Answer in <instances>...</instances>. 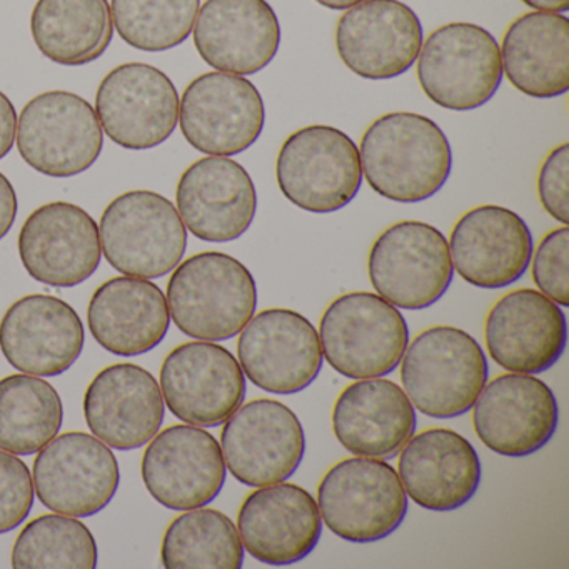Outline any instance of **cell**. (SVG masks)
I'll return each mask as SVG.
<instances>
[{
    "mask_svg": "<svg viewBox=\"0 0 569 569\" xmlns=\"http://www.w3.org/2000/svg\"><path fill=\"white\" fill-rule=\"evenodd\" d=\"M448 244L455 271L479 289H502L518 282L535 251L525 219L495 204L465 212L456 221Z\"/></svg>",
    "mask_w": 569,
    "mask_h": 569,
    "instance_id": "cell-22",
    "label": "cell"
},
{
    "mask_svg": "<svg viewBox=\"0 0 569 569\" xmlns=\"http://www.w3.org/2000/svg\"><path fill=\"white\" fill-rule=\"evenodd\" d=\"M166 299L179 331L199 341H228L256 315L258 286L232 256L199 252L172 271Z\"/></svg>",
    "mask_w": 569,
    "mask_h": 569,
    "instance_id": "cell-2",
    "label": "cell"
},
{
    "mask_svg": "<svg viewBox=\"0 0 569 569\" xmlns=\"http://www.w3.org/2000/svg\"><path fill=\"white\" fill-rule=\"evenodd\" d=\"M471 409L479 441L505 458L541 451L559 425L558 399L535 375L498 376L486 382Z\"/></svg>",
    "mask_w": 569,
    "mask_h": 569,
    "instance_id": "cell-17",
    "label": "cell"
},
{
    "mask_svg": "<svg viewBox=\"0 0 569 569\" xmlns=\"http://www.w3.org/2000/svg\"><path fill=\"white\" fill-rule=\"evenodd\" d=\"M176 204L186 229L204 242H232L251 228L258 192L239 162L208 156L192 162L178 182Z\"/></svg>",
    "mask_w": 569,
    "mask_h": 569,
    "instance_id": "cell-23",
    "label": "cell"
},
{
    "mask_svg": "<svg viewBox=\"0 0 569 569\" xmlns=\"http://www.w3.org/2000/svg\"><path fill=\"white\" fill-rule=\"evenodd\" d=\"M399 365L409 401L436 419L468 415L489 378L481 345L452 326H432L416 336Z\"/></svg>",
    "mask_w": 569,
    "mask_h": 569,
    "instance_id": "cell-3",
    "label": "cell"
},
{
    "mask_svg": "<svg viewBox=\"0 0 569 569\" xmlns=\"http://www.w3.org/2000/svg\"><path fill=\"white\" fill-rule=\"evenodd\" d=\"M569 144L556 146L538 172V198L545 211L562 226L569 224Z\"/></svg>",
    "mask_w": 569,
    "mask_h": 569,
    "instance_id": "cell-39",
    "label": "cell"
},
{
    "mask_svg": "<svg viewBox=\"0 0 569 569\" xmlns=\"http://www.w3.org/2000/svg\"><path fill=\"white\" fill-rule=\"evenodd\" d=\"M522 4L539 12L566 14L569 11V0H521Z\"/></svg>",
    "mask_w": 569,
    "mask_h": 569,
    "instance_id": "cell-42",
    "label": "cell"
},
{
    "mask_svg": "<svg viewBox=\"0 0 569 569\" xmlns=\"http://www.w3.org/2000/svg\"><path fill=\"white\" fill-rule=\"evenodd\" d=\"M31 34L49 61L68 68L91 64L114 38L111 8L108 0H38Z\"/></svg>",
    "mask_w": 569,
    "mask_h": 569,
    "instance_id": "cell-32",
    "label": "cell"
},
{
    "mask_svg": "<svg viewBox=\"0 0 569 569\" xmlns=\"http://www.w3.org/2000/svg\"><path fill=\"white\" fill-rule=\"evenodd\" d=\"M322 358L349 379L396 371L409 345V326L396 306L375 292L339 296L319 321Z\"/></svg>",
    "mask_w": 569,
    "mask_h": 569,
    "instance_id": "cell-4",
    "label": "cell"
},
{
    "mask_svg": "<svg viewBox=\"0 0 569 569\" xmlns=\"http://www.w3.org/2000/svg\"><path fill=\"white\" fill-rule=\"evenodd\" d=\"M276 181L282 196L311 214H332L351 204L362 186L356 142L332 126H306L278 152Z\"/></svg>",
    "mask_w": 569,
    "mask_h": 569,
    "instance_id": "cell-6",
    "label": "cell"
},
{
    "mask_svg": "<svg viewBox=\"0 0 569 569\" xmlns=\"http://www.w3.org/2000/svg\"><path fill=\"white\" fill-rule=\"evenodd\" d=\"M485 342L492 361L505 371L541 375L565 355L568 321L561 306L548 296L516 289L489 309Z\"/></svg>",
    "mask_w": 569,
    "mask_h": 569,
    "instance_id": "cell-20",
    "label": "cell"
},
{
    "mask_svg": "<svg viewBox=\"0 0 569 569\" xmlns=\"http://www.w3.org/2000/svg\"><path fill=\"white\" fill-rule=\"evenodd\" d=\"M34 481L28 465L0 449V535L14 531L31 515Z\"/></svg>",
    "mask_w": 569,
    "mask_h": 569,
    "instance_id": "cell-38",
    "label": "cell"
},
{
    "mask_svg": "<svg viewBox=\"0 0 569 569\" xmlns=\"http://www.w3.org/2000/svg\"><path fill=\"white\" fill-rule=\"evenodd\" d=\"M18 138V112L11 99L0 91V161L12 151Z\"/></svg>",
    "mask_w": 569,
    "mask_h": 569,
    "instance_id": "cell-40",
    "label": "cell"
},
{
    "mask_svg": "<svg viewBox=\"0 0 569 569\" xmlns=\"http://www.w3.org/2000/svg\"><path fill=\"white\" fill-rule=\"evenodd\" d=\"M19 256L28 274L41 284L74 288L101 264L98 222L72 202H49L26 219Z\"/></svg>",
    "mask_w": 569,
    "mask_h": 569,
    "instance_id": "cell-21",
    "label": "cell"
},
{
    "mask_svg": "<svg viewBox=\"0 0 569 569\" xmlns=\"http://www.w3.org/2000/svg\"><path fill=\"white\" fill-rule=\"evenodd\" d=\"M318 508L332 535L369 545L395 535L409 506L398 471L388 461L355 456L322 476Z\"/></svg>",
    "mask_w": 569,
    "mask_h": 569,
    "instance_id": "cell-5",
    "label": "cell"
},
{
    "mask_svg": "<svg viewBox=\"0 0 569 569\" xmlns=\"http://www.w3.org/2000/svg\"><path fill=\"white\" fill-rule=\"evenodd\" d=\"M16 139L26 164L56 179L88 171L104 148L94 108L68 91H49L31 99L18 119Z\"/></svg>",
    "mask_w": 569,
    "mask_h": 569,
    "instance_id": "cell-10",
    "label": "cell"
},
{
    "mask_svg": "<svg viewBox=\"0 0 569 569\" xmlns=\"http://www.w3.org/2000/svg\"><path fill=\"white\" fill-rule=\"evenodd\" d=\"M264 124L261 92L244 76L208 72L179 99L182 136L202 154H241L261 138Z\"/></svg>",
    "mask_w": 569,
    "mask_h": 569,
    "instance_id": "cell-11",
    "label": "cell"
},
{
    "mask_svg": "<svg viewBox=\"0 0 569 569\" xmlns=\"http://www.w3.org/2000/svg\"><path fill=\"white\" fill-rule=\"evenodd\" d=\"M98 542L84 522L68 515H42L19 532L12 568L94 569Z\"/></svg>",
    "mask_w": 569,
    "mask_h": 569,
    "instance_id": "cell-35",
    "label": "cell"
},
{
    "mask_svg": "<svg viewBox=\"0 0 569 569\" xmlns=\"http://www.w3.org/2000/svg\"><path fill=\"white\" fill-rule=\"evenodd\" d=\"M201 0H111L112 24L138 51L164 52L188 41Z\"/></svg>",
    "mask_w": 569,
    "mask_h": 569,
    "instance_id": "cell-36",
    "label": "cell"
},
{
    "mask_svg": "<svg viewBox=\"0 0 569 569\" xmlns=\"http://www.w3.org/2000/svg\"><path fill=\"white\" fill-rule=\"evenodd\" d=\"M425 29L401 0H362L336 26V49L342 64L368 81L406 74L418 61Z\"/></svg>",
    "mask_w": 569,
    "mask_h": 569,
    "instance_id": "cell-19",
    "label": "cell"
},
{
    "mask_svg": "<svg viewBox=\"0 0 569 569\" xmlns=\"http://www.w3.org/2000/svg\"><path fill=\"white\" fill-rule=\"evenodd\" d=\"M502 74L532 99H556L569 91V19L555 12H528L502 38Z\"/></svg>",
    "mask_w": 569,
    "mask_h": 569,
    "instance_id": "cell-31",
    "label": "cell"
},
{
    "mask_svg": "<svg viewBox=\"0 0 569 569\" xmlns=\"http://www.w3.org/2000/svg\"><path fill=\"white\" fill-rule=\"evenodd\" d=\"M91 335L106 351L134 358L158 348L171 325L168 299L149 279L119 276L99 286L88 308Z\"/></svg>",
    "mask_w": 569,
    "mask_h": 569,
    "instance_id": "cell-30",
    "label": "cell"
},
{
    "mask_svg": "<svg viewBox=\"0 0 569 569\" xmlns=\"http://www.w3.org/2000/svg\"><path fill=\"white\" fill-rule=\"evenodd\" d=\"M161 561L168 569H239L244 565V546L224 512L189 509L166 529Z\"/></svg>",
    "mask_w": 569,
    "mask_h": 569,
    "instance_id": "cell-34",
    "label": "cell"
},
{
    "mask_svg": "<svg viewBox=\"0 0 569 569\" xmlns=\"http://www.w3.org/2000/svg\"><path fill=\"white\" fill-rule=\"evenodd\" d=\"M161 386L151 372L131 362L108 366L84 395V418L109 448L132 451L148 445L164 422Z\"/></svg>",
    "mask_w": 569,
    "mask_h": 569,
    "instance_id": "cell-28",
    "label": "cell"
},
{
    "mask_svg": "<svg viewBox=\"0 0 569 569\" xmlns=\"http://www.w3.org/2000/svg\"><path fill=\"white\" fill-rule=\"evenodd\" d=\"M142 481L149 495L172 511L204 508L224 488V456L218 439L192 425L169 426L142 456Z\"/></svg>",
    "mask_w": 569,
    "mask_h": 569,
    "instance_id": "cell-18",
    "label": "cell"
},
{
    "mask_svg": "<svg viewBox=\"0 0 569 569\" xmlns=\"http://www.w3.org/2000/svg\"><path fill=\"white\" fill-rule=\"evenodd\" d=\"M368 274L376 295L396 308H431L455 278L448 239L428 222H396L372 242Z\"/></svg>",
    "mask_w": 569,
    "mask_h": 569,
    "instance_id": "cell-9",
    "label": "cell"
},
{
    "mask_svg": "<svg viewBox=\"0 0 569 569\" xmlns=\"http://www.w3.org/2000/svg\"><path fill=\"white\" fill-rule=\"evenodd\" d=\"M246 388L238 359L216 342H184L161 366L166 405L176 418L199 428L224 425L244 402Z\"/></svg>",
    "mask_w": 569,
    "mask_h": 569,
    "instance_id": "cell-16",
    "label": "cell"
},
{
    "mask_svg": "<svg viewBox=\"0 0 569 569\" xmlns=\"http://www.w3.org/2000/svg\"><path fill=\"white\" fill-rule=\"evenodd\" d=\"M322 8L331 9V11H346V9L355 8L362 0H315Z\"/></svg>",
    "mask_w": 569,
    "mask_h": 569,
    "instance_id": "cell-43",
    "label": "cell"
},
{
    "mask_svg": "<svg viewBox=\"0 0 569 569\" xmlns=\"http://www.w3.org/2000/svg\"><path fill=\"white\" fill-rule=\"evenodd\" d=\"M102 254L132 278L158 279L178 268L188 229L176 206L152 191H129L109 202L99 224Z\"/></svg>",
    "mask_w": 569,
    "mask_h": 569,
    "instance_id": "cell-7",
    "label": "cell"
},
{
    "mask_svg": "<svg viewBox=\"0 0 569 569\" xmlns=\"http://www.w3.org/2000/svg\"><path fill=\"white\" fill-rule=\"evenodd\" d=\"M238 361L246 378L271 395H296L318 379L321 341L312 322L292 309H264L239 332Z\"/></svg>",
    "mask_w": 569,
    "mask_h": 569,
    "instance_id": "cell-15",
    "label": "cell"
},
{
    "mask_svg": "<svg viewBox=\"0 0 569 569\" xmlns=\"http://www.w3.org/2000/svg\"><path fill=\"white\" fill-rule=\"evenodd\" d=\"M416 409L401 386L389 379H359L342 389L332 408L339 445L361 458H396L415 436Z\"/></svg>",
    "mask_w": 569,
    "mask_h": 569,
    "instance_id": "cell-29",
    "label": "cell"
},
{
    "mask_svg": "<svg viewBox=\"0 0 569 569\" xmlns=\"http://www.w3.org/2000/svg\"><path fill=\"white\" fill-rule=\"evenodd\" d=\"M398 475L409 499L428 511L449 512L468 505L481 485L475 446L446 428L412 436L399 451Z\"/></svg>",
    "mask_w": 569,
    "mask_h": 569,
    "instance_id": "cell-27",
    "label": "cell"
},
{
    "mask_svg": "<svg viewBox=\"0 0 569 569\" xmlns=\"http://www.w3.org/2000/svg\"><path fill=\"white\" fill-rule=\"evenodd\" d=\"M221 449L226 468L249 488L288 481L305 459L302 422L289 406L254 399L224 422Z\"/></svg>",
    "mask_w": 569,
    "mask_h": 569,
    "instance_id": "cell-12",
    "label": "cell"
},
{
    "mask_svg": "<svg viewBox=\"0 0 569 569\" xmlns=\"http://www.w3.org/2000/svg\"><path fill=\"white\" fill-rule=\"evenodd\" d=\"M179 99L161 69L128 62L102 79L96 92V116L112 142L128 151H149L174 134Z\"/></svg>",
    "mask_w": 569,
    "mask_h": 569,
    "instance_id": "cell-13",
    "label": "cell"
},
{
    "mask_svg": "<svg viewBox=\"0 0 569 569\" xmlns=\"http://www.w3.org/2000/svg\"><path fill=\"white\" fill-rule=\"evenodd\" d=\"M362 178L376 194L418 204L438 194L452 171V149L432 119L389 112L366 129L359 144Z\"/></svg>",
    "mask_w": 569,
    "mask_h": 569,
    "instance_id": "cell-1",
    "label": "cell"
},
{
    "mask_svg": "<svg viewBox=\"0 0 569 569\" xmlns=\"http://www.w3.org/2000/svg\"><path fill=\"white\" fill-rule=\"evenodd\" d=\"M419 86L446 111H476L502 82L501 51L491 32L471 22H449L432 31L416 61Z\"/></svg>",
    "mask_w": 569,
    "mask_h": 569,
    "instance_id": "cell-8",
    "label": "cell"
},
{
    "mask_svg": "<svg viewBox=\"0 0 569 569\" xmlns=\"http://www.w3.org/2000/svg\"><path fill=\"white\" fill-rule=\"evenodd\" d=\"M532 281L561 308L569 306V228L552 229L532 251Z\"/></svg>",
    "mask_w": 569,
    "mask_h": 569,
    "instance_id": "cell-37",
    "label": "cell"
},
{
    "mask_svg": "<svg viewBox=\"0 0 569 569\" xmlns=\"http://www.w3.org/2000/svg\"><path fill=\"white\" fill-rule=\"evenodd\" d=\"M18 194L14 186L0 172V241L9 234L18 218Z\"/></svg>",
    "mask_w": 569,
    "mask_h": 569,
    "instance_id": "cell-41",
    "label": "cell"
},
{
    "mask_svg": "<svg viewBox=\"0 0 569 569\" xmlns=\"http://www.w3.org/2000/svg\"><path fill=\"white\" fill-rule=\"evenodd\" d=\"M39 501L59 515L89 518L108 508L121 482L118 458L88 432L56 436L32 469Z\"/></svg>",
    "mask_w": 569,
    "mask_h": 569,
    "instance_id": "cell-14",
    "label": "cell"
},
{
    "mask_svg": "<svg viewBox=\"0 0 569 569\" xmlns=\"http://www.w3.org/2000/svg\"><path fill=\"white\" fill-rule=\"evenodd\" d=\"M238 532L256 561L291 566L315 551L322 535V519L308 489L282 481L261 486L242 501Z\"/></svg>",
    "mask_w": 569,
    "mask_h": 569,
    "instance_id": "cell-25",
    "label": "cell"
},
{
    "mask_svg": "<svg viewBox=\"0 0 569 569\" xmlns=\"http://www.w3.org/2000/svg\"><path fill=\"white\" fill-rule=\"evenodd\" d=\"M62 419L61 396L44 379L29 375L0 379V449L36 455L59 435Z\"/></svg>",
    "mask_w": 569,
    "mask_h": 569,
    "instance_id": "cell-33",
    "label": "cell"
},
{
    "mask_svg": "<svg viewBox=\"0 0 569 569\" xmlns=\"http://www.w3.org/2000/svg\"><path fill=\"white\" fill-rule=\"evenodd\" d=\"M84 341L78 312L56 296H24L0 321V351L26 375H64L81 358Z\"/></svg>",
    "mask_w": 569,
    "mask_h": 569,
    "instance_id": "cell-24",
    "label": "cell"
},
{
    "mask_svg": "<svg viewBox=\"0 0 569 569\" xmlns=\"http://www.w3.org/2000/svg\"><path fill=\"white\" fill-rule=\"evenodd\" d=\"M192 36L206 64L236 76L258 74L281 46V26L268 0H206Z\"/></svg>",
    "mask_w": 569,
    "mask_h": 569,
    "instance_id": "cell-26",
    "label": "cell"
}]
</instances>
